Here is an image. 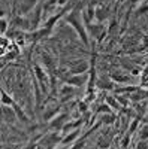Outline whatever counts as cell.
Wrapping results in <instances>:
<instances>
[{
	"mask_svg": "<svg viewBox=\"0 0 148 149\" xmlns=\"http://www.w3.org/2000/svg\"><path fill=\"white\" fill-rule=\"evenodd\" d=\"M78 137H79V128H76V130H73V131L67 133L65 137L61 139V143H60V145H63V146H66V145H72Z\"/></svg>",
	"mask_w": 148,
	"mask_h": 149,
	"instance_id": "8fae6325",
	"label": "cell"
},
{
	"mask_svg": "<svg viewBox=\"0 0 148 149\" xmlns=\"http://www.w3.org/2000/svg\"><path fill=\"white\" fill-rule=\"evenodd\" d=\"M129 2H130L132 5H138V3H144L145 0H129Z\"/></svg>",
	"mask_w": 148,
	"mask_h": 149,
	"instance_id": "1f68e13d",
	"label": "cell"
},
{
	"mask_svg": "<svg viewBox=\"0 0 148 149\" xmlns=\"http://www.w3.org/2000/svg\"><path fill=\"white\" fill-rule=\"evenodd\" d=\"M69 122V113H58L57 116H54L49 121V128H53L55 131H63L65 125Z\"/></svg>",
	"mask_w": 148,
	"mask_h": 149,
	"instance_id": "277c9868",
	"label": "cell"
},
{
	"mask_svg": "<svg viewBox=\"0 0 148 149\" xmlns=\"http://www.w3.org/2000/svg\"><path fill=\"white\" fill-rule=\"evenodd\" d=\"M144 46H148V36L144 37Z\"/></svg>",
	"mask_w": 148,
	"mask_h": 149,
	"instance_id": "d6a6232c",
	"label": "cell"
},
{
	"mask_svg": "<svg viewBox=\"0 0 148 149\" xmlns=\"http://www.w3.org/2000/svg\"><path fill=\"white\" fill-rule=\"evenodd\" d=\"M108 14H109V9L108 8H103V6H97L96 8V19L99 22H103L108 18Z\"/></svg>",
	"mask_w": 148,
	"mask_h": 149,
	"instance_id": "2e32d148",
	"label": "cell"
},
{
	"mask_svg": "<svg viewBox=\"0 0 148 149\" xmlns=\"http://www.w3.org/2000/svg\"><path fill=\"white\" fill-rule=\"evenodd\" d=\"M111 79H112L114 82L117 84H127L130 81V74L129 73H112L111 74Z\"/></svg>",
	"mask_w": 148,
	"mask_h": 149,
	"instance_id": "9a60e30c",
	"label": "cell"
},
{
	"mask_svg": "<svg viewBox=\"0 0 148 149\" xmlns=\"http://www.w3.org/2000/svg\"><path fill=\"white\" fill-rule=\"evenodd\" d=\"M84 143H85V139H81V140L75 142V145H73L70 149H82L84 148Z\"/></svg>",
	"mask_w": 148,
	"mask_h": 149,
	"instance_id": "484cf974",
	"label": "cell"
},
{
	"mask_svg": "<svg viewBox=\"0 0 148 149\" xmlns=\"http://www.w3.org/2000/svg\"><path fill=\"white\" fill-rule=\"evenodd\" d=\"M60 113V109H58V104H51L48 106L43 112V119L45 121H51L54 116H57Z\"/></svg>",
	"mask_w": 148,
	"mask_h": 149,
	"instance_id": "30bf717a",
	"label": "cell"
},
{
	"mask_svg": "<svg viewBox=\"0 0 148 149\" xmlns=\"http://www.w3.org/2000/svg\"><path fill=\"white\" fill-rule=\"evenodd\" d=\"M15 2H18V0H15Z\"/></svg>",
	"mask_w": 148,
	"mask_h": 149,
	"instance_id": "e575fe53",
	"label": "cell"
},
{
	"mask_svg": "<svg viewBox=\"0 0 148 149\" xmlns=\"http://www.w3.org/2000/svg\"><path fill=\"white\" fill-rule=\"evenodd\" d=\"M91 64L87 63V61H76L75 64H72L69 67V72L70 74H79V73H87L90 70Z\"/></svg>",
	"mask_w": 148,
	"mask_h": 149,
	"instance_id": "ba28073f",
	"label": "cell"
},
{
	"mask_svg": "<svg viewBox=\"0 0 148 149\" xmlns=\"http://www.w3.org/2000/svg\"><path fill=\"white\" fill-rule=\"evenodd\" d=\"M65 21L76 31V34L79 36V39L82 40V43L85 46H90V39H88L90 36H88L87 27H85V21H84V17H82L81 5H76L75 8H72L67 12V15L65 17Z\"/></svg>",
	"mask_w": 148,
	"mask_h": 149,
	"instance_id": "6da1fadb",
	"label": "cell"
},
{
	"mask_svg": "<svg viewBox=\"0 0 148 149\" xmlns=\"http://www.w3.org/2000/svg\"><path fill=\"white\" fill-rule=\"evenodd\" d=\"M139 124H141V119L139 118H135L133 121H132V124H130V125H129V130H127V133L129 134H133L135 131H136V130H139Z\"/></svg>",
	"mask_w": 148,
	"mask_h": 149,
	"instance_id": "7402d4cb",
	"label": "cell"
},
{
	"mask_svg": "<svg viewBox=\"0 0 148 149\" xmlns=\"http://www.w3.org/2000/svg\"><path fill=\"white\" fill-rule=\"evenodd\" d=\"M61 139H63V137H60L58 133H48L45 137L41 140L39 145H43L46 149H55L57 145L61 143Z\"/></svg>",
	"mask_w": 148,
	"mask_h": 149,
	"instance_id": "5b68a950",
	"label": "cell"
},
{
	"mask_svg": "<svg viewBox=\"0 0 148 149\" xmlns=\"http://www.w3.org/2000/svg\"><path fill=\"white\" fill-rule=\"evenodd\" d=\"M135 149H148V145H147V142L139 140V142H138V145L135 146Z\"/></svg>",
	"mask_w": 148,
	"mask_h": 149,
	"instance_id": "83f0119b",
	"label": "cell"
},
{
	"mask_svg": "<svg viewBox=\"0 0 148 149\" xmlns=\"http://www.w3.org/2000/svg\"><path fill=\"white\" fill-rule=\"evenodd\" d=\"M2 116H3L5 122H11V124H14L18 119V116L15 113V109L11 106H3V104H2Z\"/></svg>",
	"mask_w": 148,
	"mask_h": 149,
	"instance_id": "9c48e42d",
	"label": "cell"
},
{
	"mask_svg": "<svg viewBox=\"0 0 148 149\" xmlns=\"http://www.w3.org/2000/svg\"><path fill=\"white\" fill-rule=\"evenodd\" d=\"M130 137H132V134H129V133L124 136V139H123V142H121V148H123V149H126V148L129 146V143H130Z\"/></svg>",
	"mask_w": 148,
	"mask_h": 149,
	"instance_id": "cb8c5ba5",
	"label": "cell"
},
{
	"mask_svg": "<svg viewBox=\"0 0 148 149\" xmlns=\"http://www.w3.org/2000/svg\"><path fill=\"white\" fill-rule=\"evenodd\" d=\"M147 116H148V104H147Z\"/></svg>",
	"mask_w": 148,
	"mask_h": 149,
	"instance_id": "836d02e7",
	"label": "cell"
},
{
	"mask_svg": "<svg viewBox=\"0 0 148 149\" xmlns=\"http://www.w3.org/2000/svg\"><path fill=\"white\" fill-rule=\"evenodd\" d=\"M78 107H79V112H81V113H87V100L79 102Z\"/></svg>",
	"mask_w": 148,
	"mask_h": 149,
	"instance_id": "d4e9b609",
	"label": "cell"
},
{
	"mask_svg": "<svg viewBox=\"0 0 148 149\" xmlns=\"http://www.w3.org/2000/svg\"><path fill=\"white\" fill-rule=\"evenodd\" d=\"M90 79V73H79V74H70V76L63 78L65 84H69L75 88H81V86H85L88 84Z\"/></svg>",
	"mask_w": 148,
	"mask_h": 149,
	"instance_id": "3957f363",
	"label": "cell"
},
{
	"mask_svg": "<svg viewBox=\"0 0 148 149\" xmlns=\"http://www.w3.org/2000/svg\"><path fill=\"white\" fill-rule=\"evenodd\" d=\"M6 30H8V19H6V17L3 15V17H2V34H5Z\"/></svg>",
	"mask_w": 148,
	"mask_h": 149,
	"instance_id": "4316f807",
	"label": "cell"
},
{
	"mask_svg": "<svg viewBox=\"0 0 148 149\" xmlns=\"http://www.w3.org/2000/svg\"><path fill=\"white\" fill-rule=\"evenodd\" d=\"M97 113H114V110H112V107H111V106L105 102V103H102L100 106H99Z\"/></svg>",
	"mask_w": 148,
	"mask_h": 149,
	"instance_id": "603a6c76",
	"label": "cell"
},
{
	"mask_svg": "<svg viewBox=\"0 0 148 149\" xmlns=\"http://www.w3.org/2000/svg\"><path fill=\"white\" fill-rule=\"evenodd\" d=\"M85 27H87L88 36H90V33H91L93 37H96V39H97V42H102L103 36H105V33H106V30H105V27H103L102 22H99V24L90 22V24H85Z\"/></svg>",
	"mask_w": 148,
	"mask_h": 149,
	"instance_id": "8992f818",
	"label": "cell"
},
{
	"mask_svg": "<svg viewBox=\"0 0 148 149\" xmlns=\"http://www.w3.org/2000/svg\"><path fill=\"white\" fill-rule=\"evenodd\" d=\"M42 0H21V3L18 6V15H24V14H30V12L38 6Z\"/></svg>",
	"mask_w": 148,
	"mask_h": 149,
	"instance_id": "52a82bcc",
	"label": "cell"
},
{
	"mask_svg": "<svg viewBox=\"0 0 148 149\" xmlns=\"http://www.w3.org/2000/svg\"><path fill=\"white\" fill-rule=\"evenodd\" d=\"M42 2H45V0H42Z\"/></svg>",
	"mask_w": 148,
	"mask_h": 149,
	"instance_id": "d590c367",
	"label": "cell"
},
{
	"mask_svg": "<svg viewBox=\"0 0 148 149\" xmlns=\"http://www.w3.org/2000/svg\"><path fill=\"white\" fill-rule=\"evenodd\" d=\"M138 140H144V142L148 140V122L139 127V130H138Z\"/></svg>",
	"mask_w": 148,
	"mask_h": 149,
	"instance_id": "ac0fdd59",
	"label": "cell"
},
{
	"mask_svg": "<svg viewBox=\"0 0 148 149\" xmlns=\"http://www.w3.org/2000/svg\"><path fill=\"white\" fill-rule=\"evenodd\" d=\"M2 104H3V106H11V107L15 106L14 98H12L5 90H2Z\"/></svg>",
	"mask_w": 148,
	"mask_h": 149,
	"instance_id": "d6986e66",
	"label": "cell"
},
{
	"mask_svg": "<svg viewBox=\"0 0 148 149\" xmlns=\"http://www.w3.org/2000/svg\"><path fill=\"white\" fill-rule=\"evenodd\" d=\"M114 121H115V115L114 113H102V116H100V122L106 124V125L114 124Z\"/></svg>",
	"mask_w": 148,
	"mask_h": 149,
	"instance_id": "ffe728a7",
	"label": "cell"
},
{
	"mask_svg": "<svg viewBox=\"0 0 148 149\" xmlns=\"http://www.w3.org/2000/svg\"><path fill=\"white\" fill-rule=\"evenodd\" d=\"M147 10H148V5L144 2V3H142V6H139V9L136 10V14H145Z\"/></svg>",
	"mask_w": 148,
	"mask_h": 149,
	"instance_id": "f1b7e54d",
	"label": "cell"
},
{
	"mask_svg": "<svg viewBox=\"0 0 148 149\" xmlns=\"http://www.w3.org/2000/svg\"><path fill=\"white\" fill-rule=\"evenodd\" d=\"M73 93H75V86H72V85H69V84L61 85L60 95L63 97V100H67V98H70V97L73 95Z\"/></svg>",
	"mask_w": 148,
	"mask_h": 149,
	"instance_id": "4fadbf2b",
	"label": "cell"
},
{
	"mask_svg": "<svg viewBox=\"0 0 148 149\" xmlns=\"http://www.w3.org/2000/svg\"><path fill=\"white\" fill-rule=\"evenodd\" d=\"M33 70H34V78L38 81L42 93H48V88H49V85H51V81L48 78V70L45 67H41L39 64H34Z\"/></svg>",
	"mask_w": 148,
	"mask_h": 149,
	"instance_id": "7a4b0ae2",
	"label": "cell"
},
{
	"mask_svg": "<svg viewBox=\"0 0 148 149\" xmlns=\"http://www.w3.org/2000/svg\"><path fill=\"white\" fill-rule=\"evenodd\" d=\"M42 63H43V66H45V69H46L48 72H53V70L55 69V61H54V58L49 55V54H46V52L42 54Z\"/></svg>",
	"mask_w": 148,
	"mask_h": 149,
	"instance_id": "7c38bea8",
	"label": "cell"
},
{
	"mask_svg": "<svg viewBox=\"0 0 148 149\" xmlns=\"http://www.w3.org/2000/svg\"><path fill=\"white\" fill-rule=\"evenodd\" d=\"M14 109H15V113H17L18 119H21L22 122H26V124H27V122H29V118H27V115H26V113H24V110H22V109H21V107H20L17 103H15Z\"/></svg>",
	"mask_w": 148,
	"mask_h": 149,
	"instance_id": "44dd1931",
	"label": "cell"
},
{
	"mask_svg": "<svg viewBox=\"0 0 148 149\" xmlns=\"http://www.w3.org/2000/svg\"><path fill=\"white\" fill-rule=\"evenodd\" d=\"M24 149H38V143L30 142L29 145H26V148H24Z\"/></svg>",
	"mask_w": 148,
	"mask_h": 149,
	"instance_id": "f546056e",
	"label": "cell"
},
{
	"mask_svg": "<svg viewBox=\"0 0 148 149\" xmlns=\"http://www.w3.org/2000/svg\"><path fill=\"white\" fill-rule=\"evenodd\" d=\"M105 102L112 107V110H120V109H123V106L120 104V102L117 100V97L115 95H111V94H108V95H105Z\"/></svg>",
	"mask_w": 148,
	"mask_h": 149,
	"instance_id": "5bb4252c",
	"label": "cell"
},
{
	"mask_svg": "<svg viewBox=\"0 0 148 149\" xmlns=\"http://www.w3.org/2000/svg\"><path fill=\"white\" fill-rule=\"evenodd\" d=\"M82 125V118L81 119H76V122H67L66 125H65V128H63V134H67V133H70V131H73V130H76V128H79Z\"/></svg>",
	"mask_w": 148,
	"mask_h": 149,
	"instance_id": "e0dca14e",
	"label": "cell"
},
{
	"mask_svg": "<svg viewBox=\"0 0 148 149\" xmlns=\"http://www.w3.org/2000/svg\"><path fill=\"white\" fill-rule=\"evenodd\" d=\"M70 2V0H57V3H58V8H61V6H66L67 3Z\"/></svg>",
	"mask_w": 148,
	"mask_h": 149,
	"instance_id": "4dcf8cb0",
	"label": "cell"
}]
</instances>
